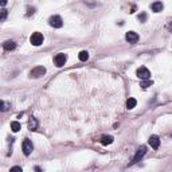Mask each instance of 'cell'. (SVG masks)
Wrapping results in <instances>:
<instances>
[{"label": "cell", "mask_w": 172, "mask_h": 172, "mask_svg": "<svg viewBox=\"0 0 172 172\" xmlns=\"http://www.w3.org/2000/svg\"><path fill=\"white\" fill-rule=\"evenodd\" d=\"M48 24H50L51 27H54V28H61L63 26L62 18H61V16H58V15L51 16L50 19H48Z\"/></svg>", "instance_id": "cell-2"}, {"label": "cell", "mask_w": 172, "mask_h": 172, "mask_svg": "<svg viewBox=\"0 0 172 172\" xmlns=\"http://www.w3.org/2000/svg\"><path fill=\"white\" fill-rule=\"evenodd\" d=\"M30 42H31L34 46H40L43 43V35L40 32H34L31 35V38H30Z\"/></svg>", "instance_id": "cell-4"}, {"label": "cell", "mask_w": 172, "mask_h": 172, "mask_svg": "<svg viewBox=\"0 0 172 172\" xmlns=\"http://www.w3.org/2000/svg\"><path fill=\"white\" fill-rule=\"evenodd\" d=\"M163 8H164V5H163L161 1H156V3L152 4V11L153 12H160V11H163Z\"/></svg>", "instance_id": "cell-12"}, {"label": "cell", "mask_w": 172, "mask_h": 172, "mask_svg": "<svg viewBox=\"0 0 172 172\" xmlns=\"http://www.w3.org/2000/svg\"><path fill=\"white\" fill-rule=\"evenodd\" d=\"M11 129H12V132H19L20 130V124L18 121H12L11 122Z\"/></svg>", "instance_id": "cell-16"}, {"label": "cell", "mask_w": 172, "mask_h": 172, "mask_svg": "<svg viewBox=\"0 0 172 172\" xmlns=\"http://www.w3.org/2000/svg\"><path fill=\"white\" fill-rule=\"evenodd\" d=\"M147 153V147L145 145H143V147H140L139 148V151H137V153L134 155V159H133V163H139V161L144 157V155Z\"/></svg>", "instance_id": "cell-7"}, {"label": "cell", "mask_w": 172, "mask_h": 172, "mask_svg": "<svg viewBox=\"0 0 172 172\" xmlns=\"http://www.w3.org/2000/svg\"><path fill=\"white\" fill-rule=\"evenodd\" d=\"M44 74H46V67L38 66V67H35V69H32L31 70L30 77H31V78H40V77H43Z\"/></svg>", "instance_id": "cell-1"}, {"label": "cell", "mask_w": 172, "mask_h": 172, "mask_svg": "<svg viewBox=\"0 0 172 172\" xmlns=\"http://www.w3.org/2000/svg\"><path fill=\"white\" fill-rule=\"evenodd\" d=\"M8 108H10V104L4 102L3 100H0V110H1V112H7Z\"/></svg>", "instance_id": "cell-17"}, {"label": "cell", "mask_w": 172, "mask_h": 172, "mask_svg": "<svg viewBox=\"0 0 172 172\" xmlns=\"http://www.w3.org/2000/svg\"><path fill=\"white\" fill-rule=\"evenodd\" d=\"M136 105H137V101L134 98H129L126 101V108L128 109H133V108H136Z\"/></svg>", "instance_id": "cell-14"}, {"label": "cell", "mask_w": 172, "mask_h": 172, "mask_svg": "<svg viewBox=\"0 0 172 172\" xmlns=\"http://www.w3.org/2000/svg\"><path fill=\"white\" fill-rule=\"evenodd\" d=\"M148 143L153 149H157L159 148V145H160V139H159L157 136H151L149 137V140H148Z\"/></svg>", "instance_id": "cell-8"}, {"label": "cell", "mask_w": 172, "mask_h": 172, "mask_svg": "<svg viewBox=\"0 0 172 172\" xmlns=\"http://www.w3.org/2000/svg\"><path fill=\"white\" fill-rule=\"evenodd\" d=\"M78 58H79V61H82V62H85V61H87L89 59V53L87 51H81L79 53V55H78Z\"/></svg>", "instance_id": "cell-15"}, {"label": "cell", "mask_w": 172, "mask_h": 172, "mask_svg": "<svg viewBox=\"0 0 172 172\" xmlns=\"http://www.w3.org/2000/svg\"><path fill=\"white\" fill-rule=\"evenodd\" d=\"M11 171H22V167H12Z\"/></svg>", "instance_id": "cell-21"}, {"label": "cell", "mask_w": 172, "mask_h": 172, "mask_svg": "<svg viewBox=\"0 0 172 172\" xmlns=\"http://www.w3.org/2000/svg\"><path fill=\"white\" fill-rule=\"evenodd\" d=\"M145 19H147V15H145V14H141V15L139 16V20H140V22H145Z\"/></svg>", "instance_id": "cell-20"}, {"label": "cell", "mask_w": 172, "mask_h": 172, "mask_svg": "<svg viewBox=\"0 0 172 172\" xmlns=\"http://www.w3.org/2000/svg\"><path fill=\"white\" fill-rule=\"evenodd\" d=\"M113 143V137L112 136H102L101 137V144L102 145H109Z\"/></svg>", "instance_id": "cell-13"}, {"label": "cell", "mask_w": 172, "mask_h": 172, "mask_svg": "<svg viewBox=\"0 0 172 172\" xmlns=\"http://www.w3.org/2000/svg\"><path fill=\"white\" fill-rule=\"evenodd\" d=\"M125 39L128 40L129 43H136L137 40H139V35H137L136 32H133V31H129V32H126V35H125Z\"/></svg>", "instance_id": "cell-9"}, {"label": "cell", "mask_w": 172, "mask_h": 172, "mask_svg": "<svg viewBox=\"0 0 172 172\" xmlns=\"http://www.w3.org/2000/svg\"><path fill=\"white\" fill-rule=\"evenodd\" d=\"M36 128H38V121H36V118L31 117L28 120V129L30 130H36Z\"/></svg>", "instance_id": "cell-11"}, {"label": "cell", "mask_w": 172, "mask_h": 172, "mask_svg": "<svg viewBox=\"0 0 172 172\" xmlns=\"http://www.w3.org/2000/svg\"><path fill=\"white\" fill-rule=\"evenodd\" d=\"M7 11L5 10H3V11H0V22H3V20H5V18H7Z\"/></svg>", "instance_id": "cell-19"}, {"label": "cell", "mask_w": 172, "mask_h": 172, "mask_svg": "<svg viewBox=\"0 0 172 172\" xmlns=\"http://www.w3.org/2000/svg\"><path fill=\"white\" fill-rule=\"evenodd\" d=\"M7 4V0H0V5H5Z\"/></svg>", "instance_id": "cell-22"}, {"label": "cell", "mask_w": 172, "mask_h": 172, "mask_svg": "<svg viewBox=\"0 0 172 172\" xmlns=\"http://www.w3.org/2000/svg\"><path fill=\"white\" fill-rule=\"evenodd\" d=\"M137 77L140 79H149L151 78V71L147 69V67H144V66H141L140 69H137Z\"/></svg>", "instance_id": "cell-3"}, {"label": "cell", "mask_w": 172, "mask_h": 172, "mask_svg": "<svg viewBox=\"0 0 172 172\" xmlns=\"http://www.w3.org/2000/svg\"><path fill=\"white\" fill-rule=\"evenodd\" d=\"M32 151H34V145H32L31 140H30V139H26V140L23 141V153L26 156H28V155H31Z\"/></svg>", "instance_id": "cell-5"}, {"label": "cell", "mask_w": 172, "mask_h": 172, "mask_svg": "<svg viewBox=\"0 0 172 172\" xmlns=\"http://www.w3.org/2000/svg\"><path fill=\"white\" fill-rule=\"evenodd\" d=\"M3 48L5 51H12L16 48V43L14 40H7V42L3 43Z\"/></svg>", "instance_id": "cell-10"}, {"label": "cell", "mask_w": 172, "mask_h": 172, "mask_svg": "<svg viewBox=\"0 0 172 172\" xmlns=\"http://www.w3.org/2000/svg\"><path fill=\"white\" fill-rule=\"evenodd\" d=\"M152 81L151 79H143V82H141V86L144 87V89H147V87H149V86L152 85Z\"/></svg>", "instance_id": "cell-18"}, {"label": "cell", "mask_w": 172, "mask_h": 172, "mask_svg": "<svg viewBox=\"0 0 172 172\" xmlns=\"http://www.w3.org/2000/svg\"><path fill=\"white\" fill-rule=\"evenodd\" d=\"M67 61V55L66 54H63V53H61V54H57L55 55V58H54V62L55 65L58 67H62L65 63H66Z\"/></svg>", "instance_id": "cell-6"}]
</instances>
